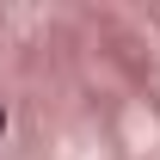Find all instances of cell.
Segmentation results:
<instances>
[{
    "mask_svg": "<svg viewBox=\"0 0 160 160\" xmlns=\"http://www.w3.org/2000/svg\"><path fill=\"white\" fill-rule=\"evenodd\" d=\"M0 136H6V105H0Z\"/></svg>",
    "mask_w": 160,
    "mask_h": 160,
    "instance_id": "6da1fadb",
    "label": "cell"
}]
</instances>
